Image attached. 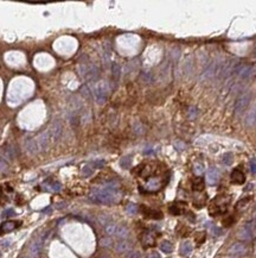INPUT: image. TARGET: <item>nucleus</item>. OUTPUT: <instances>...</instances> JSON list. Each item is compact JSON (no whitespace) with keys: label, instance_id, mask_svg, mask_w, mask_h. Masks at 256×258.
<instances>
[{"label":"nucleus","instance_id":"nucleus-22","mask_svg":"<svg viewBox=\"0 0 256 258\" xmlns=\"http://www.w3.org/2000/svg\"><path fill=\"white\" fill-rule=\"evenodd\" d=\"M130 164H132V158H130V156H126V157L121 158V161H120V165H121V168H123V169L130 168Z\"/></svg>","mask_w":256,"mask_h":258},{"label":"nucleus","instance_id":"nucleus-32","mask_svg":"<svg viewBox=\"0 0 256 258\" xmlns=\"http://www.w3.org/2000/svg\"><path fill=\"white\" fill-rule=\"evenodd\" d=\"M7 168H8V165H7V163L5 162V159L0 158V171H6Z\"/></svg>","mask_w":256,"mask_h":258},{"label":"nucleus","instance_id":"nucleus-21","mask_svg":"<svg viewBox=\"0 0 256 258\" xmlns=\"http://www.w3.org/2000/svg\"><path fill=\"white\" fill-rule=\"evenodd\" d=\"M111 74L114 76V79L119 80V77L121 75V68H120V66L118 63H113V66H111Z\"/></svg>","mask_w":256,"mask_h":258},{"label":"nucleus","instance_id":"nucleus-1","mask_svg":"<svg viewBox=\"0 0 256 258\" xmlns=\"http://www.w3.org/2000/svg\"><path fill=\"white\" fill-rule=\"evenodd\" d=\"M120 191L118 189V183L110 182L107 183L103 188L94 189L90 194V199L99 203H114L120 199Z\"/></svg>","mask_w":256,"mask_h":258},{"label":"nucleus","instance_id":"nucleus-3","mask_svg":"<svg viewBox=\"0 0 256 258\" xmlns=\"http://www.w3.org/2000/svg\"><path fill=\"white\" fill-rule=\"evenodd\" d=\"M78 70L81 76L89 81H95L100 75L99 67L92 63H81L78 66Z\"/></svg>","mask_w":256,"mask_h":258},{"label":"nucleus","instance_id":"nucleus-33","mask_svg":"<svg viewBox=\"0 0 256 258\" xmlns=\"http://www.w3.org/2000/svg\"><path fill=\"white\" fill-rule=\"evenodd\" d=\"M142 79H144L147 83H150V82L152 81V75H151L150 73H144V74H142Z\"/></svg>","mask_w":256,"mask_h":258},{"label":"nucleus","instance_id":"nucleus-29","mask_svg":"<svg viewBox=\"0 0 256 258\" xmlns=\"http://www.w3.org/2000/svg\"><path fill=\"white\" fill-rule=\"evenodd\" d=\"M127 212L129 213V214H135L136 212H138V208H136V205H134V203H129L128 206H127Z\"/></svg>","mask_w":256,"mask_h":258},{"label":"nucleus","instance_id":"nucleus-24","mask_svg":"<svg viewBox=\"0 0 256 258\" xmlns=\"http://www.w3.org/2000/svg\"><path fill=\"white\" fill-rule=\"evenodd\" d=\"M232 161H234V156H232V154L230 152H226L224 156H223V163L225 165H230L232 163Z\"/></svg>","mask_w":256,"mask_h":258},{"label":"nucleus","instance_id":"nucleus-28","mask_svg":"<svg viewBox=\"0 0 256 258\" xmlns=\"http://www.w3.org/2000/svg\"><path fill=\"white\" fill-rule=\"evenodd\" d=\"M100 243H101V245H102V246H104V247H109V246H111L113 240H111L110 238H102Z\"/></svg>","mask_w":256,"mask_h":258},{"label":"nucleus","instance_id":"nucleus-23","mask_svg":"<svg viewBox=\"0 0 256 258\" xmlns=\"http://www.w3.org/2000/svg\"><path fill=\"white\" fill-rule=\"evenodd\" d=\"M99 221H100V224H101V225L107 226V225H109V224L111 223V219H110V217H108V215H104V214H102V215H100V217H99Z\"/></svg>","mask_w":256,"mask_h":258},{"label":"nucleus","instance_id":"nucleus-20","mask_svg":"<svg viewBox=\"0 0 256 258\" xmlns=\"http://www.w3.org/2000/svg\"><path fill=\"white\" fill-rule=\"evenodd\" d=\"M160 250H161L162 252H165V253H171L172 250H173V246H172V244H171L170 242L165 240V242H162V243L160 244Z\"/></svg>","mask_w":256,"mask_h":258},{"label":"nucleus","instance_id":"nucleus-17","mask_svg":"<svg viewBox=\"0 0 256 258\" xmlns=\"http://www.w3.org/2000/svg\"><path fill=\"white\" fill-rule=\"evenodd\" d=\"M192 252V244L190 242H184L180 246V253L183 256H188Z\"/></svg>","mask_w":256,"mask_h":258},{"label":"nucleus","instance_id":"nucleus-13","mask_svg":"<svg viewBox=\"0 0 256 258\" xmlns=\"http://www.w3.org/2000/svg\"><path fill=\"white\" fill-rule=\"evenodd\" d=\"M219 177V173L216 168H210L207 171V182L210 184H216Z\"/></svg>","mask_w":256,"mask_h":258},{"label":"nucleus","instance_id":"nucleus-37","mask_svg":"<svg viewBox=\"0 0 256 258\" xmlns=\"http://www.w3.org/2000/svg\"><path fill=\"white\" fill-rule=\"evenodd\" d=\"M150 258H160V256H159V253H157V252H153V253H151Z\"/></svg>","mask_w":256,"mask_h":258},{"label":"nucleus","instance_id":"nucleus-6","mask_svg":"<svg viewBox=\"0 0 256 258\" xmlns=\"http://www.w3.org/2000/svg\"><path fill=\"white\" fill-rule=\"evenodd\" d=\"M223 67H224V63H222L219 60L212 61L210 64H209V67L206 68V70L204 72V77H207V79L215 77L216 75L221 74Z\"/></svg>","mask_w":256,"mask_h":258},{"label":"nucleus","instance_id":"nucleus-8","mask_svg":"<svg viewBox=\"0 0 256 258\" xmlns=\"http://www.w3.org/2000/svg\"><path fill=\"white\" fill-rule=\"evenodd\" d=\"M229 256L231 257H240L247 253V246L243 243H235L230 246V249L228 250Z\"/></svg>","mask_w":256,"mask_h":258},{"label":"nucleus","instance_id":"nucleus-39","mask_svg":"<svg viewBox=\"0 0 256 258\" xmlns=\"http://www.w3.org/2000/svg\"><path fill=\"white\" fill-rule=\"evenodd\" d=\"M23 258H30V257H23Z\"/></svg>","mask_w":256,"mask_h":258},{"label":"nucleus","instance_id":"nucleus-5","mask_svg":"<svg viewBox=\"0 0 256 258\" xmlns=\"http://www.w3.org/2000/svg\"><path fill=\"white\" fill-rule=\"evenodd\" d=\"M251 100V93L250 92H243L238 95L236 102H235V114L236 116H241L249 105Z\"/></svg>","mask_w":256,"mask_h":258},{"label":"nucleus","instance_id":"nucleus-9","mask_svg":"<svg viewBox=\"0 0 256 258\" xmlns=\"http://www.w3.org/2000/svg\"><path fill=\"white\" fill-rule=\"evenodd\" d=\"M255 221H249L244 225V227L240 231V238L243 240H249L252 238V233H254V225Z\"/></svg>","mask_w":256,"mask_h":258},{"label":"nucleus","instance_id":"nucleus-19","mask_svg":"<svg viewBox=\"0 0 256 258\" xmlns=\"http://www.w3.org/2000/svg\"><path fill=\"white\" fill-rule=\"evenodd\" d=\"M94 168H92V165L89 163V164H87V165H84L83 168H82V176L83 177H89V176H91L92 174H94Z\"/></svg>","mask_w":256,"mask_h":258},{"label":"nucleus","instance_id":"nucleus-25","mask_svg":"<svg viewBox=\"0 0 256 258\" xmlns=\"http://www.w3.org/2000/svg\"><path fill=\"white\" fill-rule=\"evenodd\" d=\"M193 188L196 190H202L204 188V181L202 179H197V181L193 183Z\"/></svg>","mask_w":256,"mask_h":258},{"label":"nucleus","instance_id":"nucleus-2","mask_svg":"<svg viewBox=\"0 0 256 258\" xmlns=\"http://www.w3.org/2000/svg\"><path fill=\"white\" fill-rule=\"evenodd\" d=\"M50 138H51V136H50V132L48 130V131H44L40 135H38L36 138L28 140V143H26L28 151L30 154H38V152L43 151V150H45L46 147H48Z\"/></svg>","mask_w":256,"mask_h":258},{"label":"nucleus","instance_id":"nucleus-35","mask_svg":"<svg viewBox=\"0 0 256 258\" xmlns=\"http://www.w3.org/2000/svg\"><path fill=\"white\" fill-rule=\"evenodd\" d=\"M250 168H251V171L254 174H256V162L254 159L250 161Z\"/></svg>","mask_w":256,"mask_h":258},{"label":"nucleus","instance_id":"nucleus-18","mask_svg":"<svg viewBox=\"0 0 256 258\" xmlns=\"http://www.w3.org/2000/svg\"><path fill=\"white\" fill-rule=\"evenodd\" d=\"M245 124L248 126H254L256 124V110H251L248 113L247 119H245Z\"/></svg>","mask_w":256,"mask_h":258},{"label":"nucleus","instance_id":"nucleus-16","mask_svg":"<svg viewBox=\"0 0 256 258\" xmlns=\"http://www.w3.org/2000/svg\"><path fill=\"white\" fill-rule=\"evenodd\" d=\"M17 227V223L14 221H6L1 226H0V232L1 233H8L11 231H13Z\"/></svg>","mask_w":256,"mask_h":258},{"label":"nucleus","instance_id":"nucleus-40","mask_svg":"<svg viewBox=\"0 0 256 258\" xmlns=\"http://www.w3.org/2000/svg\"><path fill=\"white\" fill-rule=\"evenodd\" d=\"M0 258H1V253H0Z\"/></svg>","mask_w":256,"mask_h":258},{"label":"nucleus","instance_id":"nucleus-27","mask_svg":"<svg viewBox=\"0 0 256 258\" xmlns=\"http://www.w3.org/2000/svg\"><path fill=\"white\" fill-rule=\"evenodd\" d=\"M126 258H140V253H139L138 251L130 250V251H128L126 253Z\"/></svg>","mask_w":256,"mask_h":258},{"label":"nucleus","instance_id":"nucleus-7","mask_svg":"<svg viewBox=\"0 0 256 258\" xmlns=\"http://www.w3.org/2000/svg\"><path fill=\"white\" fill-rule=\"evenodd\" d=\"M234 72L237 74V76H238L240 79H242V80H249V79H251V77L255 75L256 69H255L254 66H250V64H242V66L237 67Z\"/></svg>","mask_w":256,"mask_h":258},{"label":"nucleus","instance_id":"nucleus-4","mask_svg":"<svg viewBox=\"0 0 256 258\" xmlns=\"http://www.w3.org/2000/svg\"><path fill=\"white\" fill-rule=\"evenodd\" d=\"M92 94H94V98L95 100L97 101V103L102 105L106 102L107 98H108V93H109V86L107 82L104 81H101L99 83H96L92 88Z\"/></svg>","mask_w":256,"mask_h":258},{"label":"nucleus","instance_id":"nucleus-10","mask_svg":"<svg viewBox=\"0 0 256 258\" xmlns=\"http://www.w3.org/2000/svg\"><path fill=\"white\" fill-rule=\"evenodd\" d=\"M49 132H50V136H51V139L54 140H58L62 136V132H63V127H62V124L59 121H54L51 127L49 128Z\"/></svg>","mask_w":256,"mask_h":258},{"label":"nucleus","instance_id":"nucleus-12","mask_svg":"<svg viewBox=\"0 0 256 258\" xmlns=\"http://www.w3.org/2000/svg\"><path fill=\"white\" fill-rule=\"evenodd\" d=\"M114 235L118 237L120 239H126L128 235H129V231L126 226H121V225H116V228H115V232H114Z\"/></svg>","mask_w":256,"mask_h":258},{"label":"nucleus","instance_id":"nucleus-36","mask_svg":"<svg viewBox=\"0 0 256 258\" xmlns=\"http://www.w3.org/2000/svg\"><path fill=\"white\" fill-rule=\"evenodd\" d=\"M195 171H196L197 174H202V173H203V165H199V164H198V165H196Z\"/></svg>","mask_w":256,"mask_h":258},{"label":"nucleus","instance_id":"nucleus-38","mask_svg":"<svg viewBox=\"0 0 256 258\" xmlns=\"http://www.w3.org/2000/svg\"><path fill=\"white\" fill-rule=\"evenodd\" d=\"M50 211H51V209H50V207H48L46 209H44V211H43V213H50Z\"/></svg>","mask_w":256,"mask_h":258},{"label":"nucleus","instance_id":"nucleus-26","mask_svg":"<svg viewBox=\"0 0 256 258\" xmlns=\"http://www.w3.org/2000/svg\"><path fill=\"white\" fill-rule=\"evenodd\" d=\"M91 165H92V168L94 169H100V168H102V167H104V164H106V162L104 161H94V162H91L90 163Z\"/></svg>","mask_w":256,"mask_h":258},{"label":"nucleus","instance_id":"nucleus-11","mask_svg":"<svg viewBox=\"0 0 256 258\" xmlns=\"http://www.w3.org/2000/svg\"><path fill=\"white\" fill-rule=\"evenodd\" d=\"M43 243H44V237H38L30 246V252L32 254V257H37L40 251H42V247H43Z\"/></svg>","mask_w":256,"mask_h":258},{"label":"nucleus","instance_id":"nucleus-34","mask_svg":"<svg viewBox=\"0 0 256 258\" xmlns=\"http://www.w3.org/2000/svg\"><path fill=\"white\" fill-rule=\"evenodd\" d=\"M14 215V211L12 208H8L4 212V217H13Z\"/></svg>","mask_w":256,"mask_h":258},{"label":"nucleus","instance_id":"nucleus-14","mask_svg":"<svg viewBox=\"0 0 256 258\" xmlns=\"http://www.w3.org/2000/svg\"><path fill=\"white\" fill-rule=\"evenodd\" d=\"M231 181L234 183H237V184H242L244 181H245V176L244 174L242 173L241 170H234L231 173Z\"/></svg>","mask_w":256,"mask_h":258},{"label":"nucleus","instance_id":"nucleus-15","mask_svg":"<svg viewBox=\"0 0 256 258\" xmlns=\"http://www.w3.org/2000/svg\"><path fill=\"white\" fill-rule=\"evenodd\" d=\"M130 249H132L130 243L125 240V239L120 240V242H118L115 244V250L118 252H128V251H130Z\"/></svg>","mask_w":256,"mask_h":258},{"label":"nucleus","instance_id":"nucleus-31","mask_svg":"<svg viewBox=\"0 0 256 258\" xmlns=\"http://www.w3.org/2000/svg\"><path fill=\"white\" fill-rule=\"evenodd\" d=\"M51 190L52 191H59L61 189H62V184L59 183V182H54V183H51Z\"/></svg>","mask_w":256,"mask_h":258},{"label":"nucleus","instance_id":"nucleus-30","mask_svg":"<svg viewBox=\"0 0 256 258\" xmlns=\"http://www.w3.org/2000/svg\"><path fill=\"white\" fill-rule=\"evenodd\" d=\"M134 132H136V133H142V132H144V126H142L140 123H136V124L134 125Z\"/></svg>","mask_w":256,"mask_h":258}]
</instances>
